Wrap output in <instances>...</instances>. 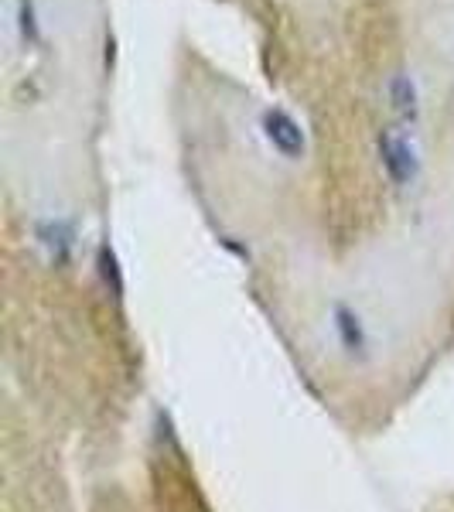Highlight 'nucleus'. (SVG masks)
I'll list each match as a JSON object with an SVG mask.
<instances>
[{
  "label": "nucleus",
  "mask_w": 454,
  "mask_h": 512,
  "mask_svg": "<svg viewBox=\"0 0 454 512\" xmlns=\"http://www.w3.org/2000/svg\"><path fill=\"white\" fill-rule=\"evenodd\" d=\"M18 28H21V38L28 41V45H38V41H41L35 0H18Z\"/></svg>",
  "instance_id": "0eeeda50"
},
{
  "label": "nucleus",
  "mask_w": 454,
  "mask_h": 512,
  "mask_svg": "<svg viewBox=\"0 0 454 512\" xmlns=\"http://www.w3.org/2000/svg\"><path fill=\"white\" fill-rule=\"evenodd\" d=\"M96 274L99 280H103V287H106V294H113L117 301H123V291H127V284H123V267H120V256L117 250H113L110 243H99L96 246Z\"/></svg>",
  "instance_id": "423d86ee"
},
{
  "label": "nucleus",
  "mask_w": 454,
  "mask_h": 512,
  "mask_svg": "<svg viewBox=\"0 0 454 512\" xmlns=\"http://www.w3.org/2000/svg\"><path fill=\"white\" fill-rule=\"evenodd\" d=\"M386 99H390V110L403 123L420 120V93H417V82L410 79L407 72H396V76H390V82H386Z\"/></svg>",
  "instance_id": "39448f33"
},
{
  "label": "nucleus",
  "mask_w": 454,
  "mask_h": 512,
  "mask_svg": "<svg viewBox=\"0 0 454 512\" xmlns=\"http://www.w3.org/2000/svg\"><path fill=\"white\" fill-rule=\"evenodd\" d=\"M260 134L270 151L284 161H301L308 154V134L284 106H270V110L260 113Z\"/></svg>",
  "instance_id": "7ed1b4c3"
},
{
  "label": "nucleus",
  "mask_w": 454,
  "mask_h": 512,
  "mask_svg": "<svg viewBox=\"0 0 454 512\" xmlns=\"http://www.w3.org/2000/svg\"><path fill=\"white\" fill-rule=\"evenodd\" d=\"M325 332H328V342L338 359L352 369H369L376 362V332L369 325V318L362 315L352 301L345 297H335L328 304V315H325Z\"/></svg>",
  "instance_id": "f257e3e1"
},
{
  "label": "nucleus",
  "mask_w": 454,
  "mask_h": 512,
  "mask_svg": "<svg viewBox=\"0 0 454 512\" xmlns=\"http://www.w3.org/2000/svg\"><path fill=\"white\" fill-rule=\"evenodd\" d=\"M31 233H35V246L45 253V260L52 267H69L72 256H76V239H79L76 219H65V216L38 219Z\"/></svg>",
  "instance_id": "20e7f679"
},
{
  "label": "nucleus",
  "mask_w": 454,
  "mask_h": 512,
  "mask_svg": "<svg viewBox=\"0 0 454 512\" xmlns=\"http://www.w3.org/2000/svg\"><path fill=\"white\" fill-rule=\"evenodd\" d=\"M376 154H379V168H383L386 181H390L396 192H410V188L420 181L424 161H420L417 144L403 134V130H396V127L379 130V134H376Z\"/></svg>",
  "instance_id": "f03ea898"
}]
</instances>
